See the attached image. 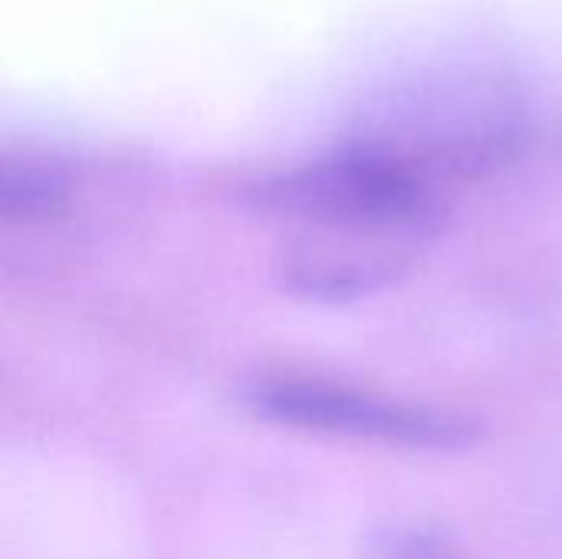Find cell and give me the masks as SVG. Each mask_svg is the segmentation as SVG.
Instances as JSON below:
<instances>
[{
  "mask_svg": "<svg viewBox=\"0 0 562 559\" xmlns=\"http://www.w3.org/2000/svg\"><path fill=\"white\" fill-rule=\"evenodd\" d=\"M257 405L263 415L303 432L389 448L448 451L474 438L471 425L458 415L319 376L270 379L257 389Z\"/></svg>",
  "mask_w": 562,
  "mask_h": 559,
  "instance_id": "cell-1",
  "label": "cell"
},
{
  "mask_svg": "<svg viewBox=\"0 0 562 559\" xmlns=\"http://www.w3.org/2000/svg\"><path fill=\"white\" fill-rule=\"evenodd\" d=\"M428 241L408 227H306L283 257L286 283L316 300H359L405 280Z\"/></svg>",
  "mask_w": 562,
  "mask_h": 559,
  "instance_id": "cell-2",
  "label": "cell"
},
{
  "mask_svg": "<svg viewBox=\"0 0 562 559\" xmlns=\"http://www.w3.org/2000/svg\"><path fill=\"white\" fill-rule=\"evenodd\" d=\"M69 208L66 178L40 161L0 158V217L16 224H43Z\"/></svg>",
  "mask_w": 562,
  "mask_h": 559,
  "instance_id": "cell-3",
  "label": "cell"
},
{
  "mask_svg": "<svg viewBox=\"0 0 562 559\" xmlns=\"http://www.w3.org/2000/svg\"><path fill=\"white\" fill-rule=\"evenodd\" d=\"M375 559H468L461 554V547L451 540V537H445V534H438V530H431V527H405V530H398V534H392V537H385L382 540V547H379V554Z\"/></svg>",
  "mask_w": 562,
  "mask_h": 559,
  "instance_id": "cell-4",
  "label": "cell"
}]
</instances>
